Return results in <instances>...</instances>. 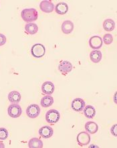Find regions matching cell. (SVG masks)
<instances>
[{
	"mask_svg": "<svg viewBox=\"0 0 117 148\" xmlns=\"http://www.w3.org/2000/svg\"><path fill=\"white\" fill-rule=\"evenodd\" d=\"M22 20L28 23H32V22L38 20V12L34 8H27L24 9L21 12Z\"/></svg>",
	"mask_w": 117,
	"mask_h": 148,
	"instance_id": "cell-1",
	"label": "cell"
},
{
	"mask_svg": "<svg viewBox=\"0 0 117 148\" xmlns=\"http://www.w3.org/2000/svg\"><path fill=\"white\" fill-rule=\"evenodd\" d=\"M45 53H46V48L40 43L34 45L31 49V53L35 58H41L45 55Z\"/></svg>",
	"mask_w": 117,
	"mask_h": 148,
	"instance_id": "cell-2",
	"label": "cell"
},
{
	"mask_svg": "<svg viewBox=\"0 0 117 148\" xmlns=\"http://www.w3.org/2000/svg\"><path fill=\"white\" fill-rule=\"evenodd\" d=\"M7 113L8 115L11 118H18L21 116L22 113V107L19 104L16 103L10 104L7 108Z\"/></svg>",
	"mask_w": 117,
	"mask_h": 148,
	"instance_id": "cell-3",
	"label": "cell"
},
{
	"mask_svg": "<svg viewBox=\"0 0 117 148\" xmlns=\"http://www.w3.org/2000/svg\"><path fill=\"white\" fill-rule=\"evenodd\" d=\"M60 118V114L57 110L51 109L48 110L46 114V120L50 124L58 123Z\"/></svg>",
	"mask_w": 117,
	"mask_h": 148,
	"instance_id": "cell-4",
	"label": "cell"
},
{
	"mask_svg": "<svg viewBox=\"0 0 117 148\" xmlns=\"http://www.w3.org/2000/svg\"><path fill=\"white\" fill-rule=\"evenodd\" d=\"M40 113V108L38 104H30L26 108V114L30 119H35L39 116Z\"/></svg>",
	"mask_w": 117,
	"mask_h": 148,
	"instance_id": "cell-5",
	"label": "cell"
},
{
	"mask_svg": "<svg viewBox=\"0 0 117 148\" xmlns=\"http://www.w3.org/2000/svg\"><path fill=\"white\" fill-rule=\"evenodd\" d=\"M77 142L80 146H86L90 142V136L86 131H82L77 135Z\"/></svg>",
	"mask_w": 117,
	"mask_h": 148,
	"instance_id": "cell-6",
	"label": "cell"
},
{
	"mask_svg": "<svg viewBox=\"0 0 117 148\" xmlns=\"http://www.w3.org/2000/svg\"><path fill=\"white\" fill-rule=\"evenodd\" d=\"M85 102L84 101L83 99L80 98L74 99L71 104L72 109L74 110L75 112H81L85 108Z\"/></svg>",
	"mask_w": 117,
	"mask_h": 148,
	"instance_id": "cell-7",
	"label": "cell"
},
{
	"mask_svg": "<svg viewBox=\"0 0 117 148\" xmlns=\"http://www.w3.org/2000/svg\"><path fill=\"white\" fill-rule=\"evenodd\" d=\"M103 44V41L102 38L98 36H93L90 38L89 40V45L92 49L94 50H98L100 49Z\"/></svg>",
	"mask_w": 117,
	"mask_h": 148,
	"instance_id": "cell-8",
	"label": "cell"
},
{
	"mask_svg": "<svg viewBox=\"0 0 117 148\" xmlns=\"http://www.w3.org/2000/svg\"><path fill=\"white\" fill-rule=\"evenodd\" d=\"M40 8L43 12L45 13H51L54 11L55 6L54 3H52L50 1L48 0H44L40 2Z\"/></svg>",
	"mask_w": 117,
	"mask_h": 148,
	"instance_id": "cell-9",
	"label": "cell"
},
{
	"mask_svg": "<svg viewBox=\"0 0 117 148\" xmlns=\"http://www.w3.org/2000/svg\"><path fill=\"white\" fill-rule=\"evenodd\" d=\"M39 134L44 139H48L51 137L54 134V130L52 127L48 125L41 127L39 130Z\"/></svg>",
	"mask_w": 117,
	"mask_h": 148,
	"instance_id": "cell-10",
	"label": "cell"
},
{
	"mask_svg": "<svg viewBox=\"0 0 117 148\" xmlns=\"http://www.w3.org/2000/svg\"><path fill=\"white\" fill-rule=\"evenodd\" d=\"M55 87L54 84L51 82H46L42 86V92L46 95H51L54 93Z\"/></svg>",
	"mask_w": 117,
	"mask_h": 148,
	"instance_id": "cell-11",
	"label": "cell"
},
{
	"mask_svg": "<svg viewBox=\"0 0 117 148\" xmlns=\"http://www.w3.org/2000/svg\"><path fill=\"white\" fill-rule=\"evenodd\" d=\"M72 65L70 61H64L58 66V70L63 74H67L72 70Z\"/></svg>",
	"mask_w": 117,
	"mask_h": 148,
	"instance_id": "cell-12",
	"label": "cell"
},
{
	"mask_svg": "<svg viewBox=\"0 0 117 148\" xmlns=\"http://www.w3.org/2000/svg\"><path fill=\"white\" fill-rule=\"evenodd\" d=\"M74 28V26L73 22L70 20H66L63 22L61 26L62 31L65 34H70L73 31Z\"/></svg>",
	"mask_w": 117,
	"mask_h": 148,
	"instance_id": "cell-13",
	"label": "cell"
},
{
	"mask_svg": "<svg viewBox=\"0 0 117 148\" xmlns=\"http://www.w3.org/2000/svg\"><path fill=\"white\" fill-rule=\"evenodd\" d=\"M68 5L67 3L64 2H60L56 4V7H55V10L56 12L59 15H64L68 11Z\"/></svg>",
	"mask_w": 117,
	"mask_h": 148,
	"instance_id": "cell-14",
	"label": "cell"
},
{
	"mask_svg": "<svg viewBox=\"0 0 117 148\" xmlns=\"http://www.w3.org/2000/svg\"><path fill=\"white\" fill-rule=\"evenodd\" d=\"M21 94L17 91H11L8 94V100L11 103H19L21 101Z\"/></svg>",
	"mask_w": 117,
	"mask_h": 148,
	"instance_id": "cell-15",
	"label": "cell"
},
{
	"mask_svg": "<svg viewBox=\"0 0 117 148\" xmlns=\"http://www.w3.org/2000/svg\"><path fill=\"white\" fill-rule=\"evenodd\" d=\"M85 129L88 133L90 134H94L98 130V126L96 123L93 121H88L85 124Z\"/></svg>",
	"mask_w": 117,
	"mask_h": 148,
	"instance_id": "cell-16",
	"label": "cell"
},
{
	"mask_svg": "<svg viewBox=\"0 0 117 148\" xmlns=\"http://www.w3.org/2000/svg\"><path fill=\"white\" fill-rule=\"evenodd\" d=\"M102 55L101 51L98 50H94L91 51L90 54V58L91 61L94 63H98L102 60Z\"/></svg>",
	"mask_w": 117,
	"mask_h": 148,
	"instance_id": "cell-17",
	"label": "cell"
},
{
	"mask_svg": "<svg viewBox=\"0 0 117 148\" xmlns=\"http://www.w3.org/2000/svg\"><path fill=\"white\" fill-rule=\"evenodd\" d=\"M84 114L88 119H93L96 115V110L94 106L88 105L85 106L84 109Z\"/></svg>",
	"mask_w": 117,
	"mask_h": 148,
	"instance_id": "cell-18",
	"label": "cell"
},
{
	"mask_svg": "<svg viewBox=\"0 0 117 148\" xmlns=\"http://www.w3.org/2000/svg\"><path fill=\"white\" fill-rule=\"evenodd\" d=\"M40 104L42 107H49V106H51L54 104V98L51 96H45L41 99Z\"/></svg>",
	"mask_w": 117,
	"mask_h": 148,
	"instance_id": "cell-19",
	"label": "cell"
},
{
	"mask_svg": "<svg viewBox=\"0 0 117 148\" xmlns=\"http://www.w3.org/2000/svg\"><path fill=\"white\" fill-rule=\"evenodd\" d=\"M25 30L28 34L33 35L36 34L38 31V27L35 23H28L25 26Z\"/></svg>",
	"mask_w": 117,
	"mask_h": 148,
	"instance_id": "cell-20",
	"label": "cell"
},
{
	"mask_svg": "<svg viewBox=\"0 0 117 148\" xmlns=\"http://www.w3.org/2000/svg\"><path fill=\"white\" fill-rule=\"evenodd\" d=\"M43 142L38 138H32L28 142V146L30 148H42L43 147Z\"/></svg>",
	"mask_w": 117,
	"mask_h": 148,
	"instance_id": "cell-21",
	"label": "cell"
},
{
	"mask_svg": "<svg viewBox=\"0 0 117 148\" xmlns=\"http://www.w3.org/2000/svg\"><path fill=\"white\" fill-rule=\"evenodd\" d=\"M115 28V22L112 19H106L103 22V28L106 31H112Z\"/></svg>",
	"mask_w": 117,
	"mask_h": 148,
	"instance_id": "cell-22",
	"label": "cell"
},
{
	"mask_svg": "<svg viewBox=\"0 0 117 148\" xmlns=\"http://www.w3.org/2000/svg\"><path fill=\"white\" fill-rule=\"evenodd\" d=\"M9 133H8V131L5 128L1 127L0 128V140L4 141L8 137Z\"/></svg>",
	"mask_w": 117,
	"mask_h": 148,
	"instance_id": "cell-23",
	"label": "cell"
},
{
	"mask_svg": "<svg viewBox=\"0 0 117 148\" xmlns=\"http://www.w3.org/2000/svg\"><path fill=\"white\" fill-rule=\"evenodd\" d=\"M103 42H104V44L106 45H110L113 41V37H112V35L110 34H104L103 36Z\"/></svg>",
	"mask_w": 117,
	"mask_h": 148,
	"instance_id": "cell-24",
	"label": "cell"
},
{
	"mask_svg": "<svg viewBox=\"0 0 117 148\" xmlns=\"http://www.w3.org/2000/svg\"><path fill=\"white\" fill-rule=\"evenodd\" d=\"M6 42V37L4 34L0 33V47L3 46Z\"/></svg>",
	"mask_w": 117,
	"mask_h": 148,
	"instance_id": "cell-25",
	"label": "cell"
},
{
	"mask_svg": "<svg viewBox=\"0 0 117 148\" xmlns=\"http://www.w3.org/2000/svg\"><path fill=\"white\" fill-rule=\"evenodd\" d=\"M116 125H114L113 126L111 127V129H110V132H111L112 135H113L114 136L116 137L117 136V128H116Z\"/></svg>",
	"mask_w": 117,
	"mask_h": 148,
	"instance_id": "cell-26",
	"label": "cell"
},
{
	"mask_svg": "<svg viewBox=\"0 0 117 148\" xmlns=\"http://www.w3.org/2000/svg\"><path fill=\"white\" fill-rule=\"evenodd\" d=\"M5 147V145L2 142H0V148H4Z\"/></svg>",
	"mask_w": 117,
	"mask_h": 148,
	"instance_id": "cell-27",
	"label": "cell"
}]
</instances>
